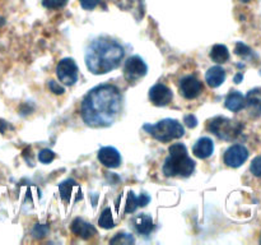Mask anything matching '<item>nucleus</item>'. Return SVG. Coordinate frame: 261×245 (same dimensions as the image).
Returning a JSON list of instances; mask_svg holds the SVG:
<instances>
[{
    "instance_id": "obj_15",
    "label": "nucleus",
    "mask_w": 261,
    "mask_h": 245,
    "mask_svg": "<svg viewBox=\"0 0 261 245\" xmlns=\"http://www.w3.org/2000/svg\"><path fill=\"white\" fill-rule=\"evenodd\" d=\"M245 101H246V106L251 115L259 116L261 114V87L251 89L245 97Z\"/></svg>"
},
{
    "instance_id": "obj_14",
    "label": "nucleus",
    "mask_w": 261,
    "mask_h": 245,
    "mask_svg": "<svg viewBox=\"0 0 261 245\" xmlns=\"http://www.w3.org/2000/svg\"><path fill=\"white\" fill-rule=\"evenodd\" d=\"M213 151L214 143L209 137L200 138L193 147L194 156L198 158H201V160H205V158L211 157L213 155Z\"/></svg>"
},
{
    "instance_id": "obj_19",
    "label": "nucleus",
    "mask_w": 261,
    "mask_h": 245,
    "mask_svg": "<svg viewBox=\"0 0 261 245\" xmlns=\"http://www.w3.org/2000/svg\"><path fill=\"white\" fill-rule=\"evenodd\" d=\"M150 201L149 197L147 194H140V197H135L133 191H129L127 194V202L126 207H125V212L126 213H133L138 209V207L147 206L148 202Z\"/></svg>"
},
{
    "instance_id": "obj_5",
    "label": "nucleus",
    "mask_w": 261,
    "mask_h": 245,
    "mask_svg": "<svg viewBox=\"0 0 261 245\" xmlns=\"http://www.w3.org/2000/svg\"><path fill=\"white\" fill-rule=\"evenodd\" d=\"M242 124L228 117L217 116L208 122V130L223 140H233L241 134Z\"/></svg>"
},
{
    "instance_id": "obj_25",
    "label": "nucleus",
    "mask_w": 261,
    "mask_h": 245,
    "mask_svg": "<svg viewBox=\"0 0 261 245\" xmlns=\"http://www.w3.org/2000/svg\"><path fill=\"white\" fill-rule=\"evenodd\" d=\"M54 158H55V153H54L51 150H48V148L41 150L40 153H38V160H40L42 163L53 162Z\"/></svg>"
},
{
    "instance_id": "obj_12",
    "label": "nucleus",
    "mask_w": 261,
    "mask_h": 245,
    "mask_svg": "<svg viewBox=\"0 0 261 245\" xmlns=\"http://www.w3.org/2000/svg\"><path fill=\"white\" fill-rule=\"evenodd\" d=\"M97 157L105 167L116 168L121 165V155L115 147H102Z\"/></svg>"
},
{
    "instance_id": "obj_6",
    "label": "nucleus",
    "mask_w": 261,
    "mask_h": 245,
    "mask_svg": "<svg viewBox=\"0 0 261 245\" xmlns=\"http://www.w3.org/2000/svg\"><path fill=\"white\" fill-rule=\"evenodd\" d=\"M56 76H58L59 81L65 86H73L79 77L78 66H76L75 61L71 58L61 59L59 61L58 66H56Z\"/></svg>"
},
{
    "instance_id": "obj_2",
    "label": "nucleus",
    "mask_w": 261,
    "mask_h": 245,
    "mask_svg": "<svg viewBox=\"0 0 261 245\" xmlns=\"http://www.w3.org/2000/svg\"><path fill=\"white\" fill-rule=\"evenodd\" d=\"M125 50L117 41L109 37H99L89 43L86 51V66L92 74H106L120 66Z\"/></svg>"
},
{
    "instance_id": "obj_33",
    "label": "nucleus",
    "mask_w": 261,
    "mask_h": 245,
    "mask_svg": "<svg viewBox=\"0 0 261 245\" xmlns=\"http://www.w3.org/2000/svg\"><path fill=\"white\" fill-rule=\"evenodd\" d=\"M242 2H245V3H247V2H250V0H242Z\"/></svg>"
},
{
    "instance_id": "obj_11",
    "label": "nucleus",
    "mask_w": 261,
    "mask_h": 245,
    "mask_svg": "<svg viewBox=\"0 0 261 245\" xmlns=\"http://www.w3.org/2000/svg\"><path fill=\"white\" fill-rule=\"evenodd\" d=\"M117 8L124 12H129L134 15L137 20H140L144 17L145 2L144 0H111Z\"/></svg>"
},
{
    "instance_id": "obj_17",
    "label": "nucleus",
    "mask_w": 261,
    "mask_h": 245,
    "mask_svg": "<svg viewBox=\"0 0 261 245\" xmlns=\"http://www.w3.org/2000/svg\"><path fill=\"white\" fill-rule=\"evenodd\" d=\"M133 225H134L138 234L140 235H149L153 231V229H154L152 217L147 213L138 214L134 218V221H133Z\"/></svg>"
},
{
    "instance_id": "obj_8",
    "label": "nucleus",
    "mask_w": 261,
    "mask_h": 245,
    "mask_svg": "<svg viewBox=\"0 0 261 245\" xmlns=\"http://www.w3.org/2000/svg\"><path fill=\"white\" fill-rule=\"evenodd\" d=\"M247 158H249V151H247V148L242 144H233L226 151L223 160L224 163L228 167L236 168L244 165Z\"/></svg>"
},
{
    "instance_id": "obj_1",
    "label": "nucleus",
    "mask_w": 261,
    "mask_h": 245,
    "mask_svg": "<svg viewBox=\"0 0 261 245\" xmlns=\"http://www.w3.org/2000/svg\"><path fill=\"white\" fill-rule=\"evenodd\" d=\"M122 97L114 84H99L84 96L81 105L83 121L91 128H106L115 122L121 111Z\"/></svg>"
},
{
    "instance_id": "obj_13",
    "label": "nucleus",
    "mask_w": 261,
    "mask_h": 245,
    "mask_svg": "<svg viewBox=\"0 0 261 245\" xmlns=\"http://www.w3.org/2000/svg\"><path fill=\"white\" fill-rule=\"evenodd\" d=\"M70 229L76 236L82 237V239L84 240L92 239V237L97 234V230L94 229L89 222L84 221L83 218H79V217H76V218L71 222Z\"/></svg>"
},
{
    "instance_id": "obj_21",
    "label": "nucleus",
    "mask_w": 261,
    "mask_h": 245,
    "mask_svg": "<svg viewBox=\"0 0 261 245\" xmlns=\"http://www.w3.org/2000/svg\"><path fill=\"white\" fill-rule=\"evenodd\" d=\"M76 186V183L73 179H68V180L63 181V183L59 185V191H60V197L63 201L69 202L70 201V197L73 195V189Z\"/></svg>"
},
{
    "instance_id": "obj_29",
    "label": "nucleus",
    "mask_w": 261,
    "mask_h": 245,
    "mask_svg": "<svg viewBox=\"0 0 261 245\" xmlns=\"http://www.w3.org/2000/svg\"><path fill=\"white\" fill-rule=\"evenodd\" d=\"M82 8L86 10H93L97 5L101 3V0H79Z\"/></svg>"
},
{
    "instance_id": "obj_16",
    "label": "nucleus",
    "mask_w": 261,
    "mask_h": 245,
    "mask_svg": "<svg viewBox=\"0 0 261 245\" xmlns=\"http://www.w3.org/2000/svg\"><path fill=\"white\" fill-rule=\"evenodd\" d=\"M205 81L209 87L217 88V87L222 86L223 82L226 81V70L219 65L212 66V68L208 69V71H206Z\"/></svg>"
},
{
    "instance_id": "obj_22",
    "label": "nucleus",
    "mask_w": 261,
    "mask_h": 245,
    "mask_svg": "<svg viewBox=\"0 0 261 245\" xmlns=\"http://www.w3.org/2000/svg\"><path fill=\"white\" fill-rule=\"evenodd\" d=\"M98 225L102 227V229L110 230L112 227H115V221L114 217H112V212L110 208H106L102 211L101 216L98 218Z\"/></svg>"
},
{
    "instance_id": "obj_3",
    "label": "nucleus",
    "mask_w": 261,
    "mask_h": 245,
    "mask_svg": "<svg viewBox=\"0 0 261 245\" xmlns=\"http://www.w3.org/2000/svg\"><path fill=\"white\" fill-rule=\"evenodd\" d=\"M170 155L163 165V174L167 178H189L195 170V161L188 155V148L182 143H175L168 150Z\"/></svg>"
},
{
    "instance_id": "obj_28",
    "label": "nucleus",
    "mask_w": 261,
    "mask_h": 245,
    "mask_svg": "<svg viewBox=\"0 0 261 245\" xmlns=\"http://www.w3.org/2000/svg\"><path fill=\"white\" fill-rule=\"evenodd\" d=\"M251 173L257 178H261V156L255 157L251 163Z\"/></svg>"
},
{
    "instance_id": "obj_34",
    "label": "nucleus",
    "mask_w": 261,
    "mask_h": 245,
    "mask_svg": "<svg viewBox=\"0 0 261 245\" xmlns=\"http://www.w3.org/2000/svg\"><path fill=\"white\" fill-rule=\"evenodd\" d=\"M260 242H261V239H260Z\"/></svg>"
},
{
    "instance_id": "obj_27",
    "label": "nucleus",
    "mask_w": 261,
    "mask_h": 245,
    "mask_svg": "<svg viewBox=\"0 0 261 245\" xmlns=\"http://www.w3.org/2000/svg\"><path fill=\"white\" fill-rule=\"evenodd\" d=\"M234 53H236L237 55L242 56V58H247V56L251 55V48L247 47L245 43L239 42L236 45V50H234Z\"/></svg>"
},
{
    "instance_id": "obj_7",
    "label": "nucleus",
    "mask_w": 261,
    "mask_h": 245,
    "mask_svg": "<svg viewBox=\"0 0 261 245\" xmlns=\"http://www.w3.org/2000/svg\"><path fill=\"white\" fill-rule=\"evenodd\" d=\"M148 65L140 56L134 55L126 60L124 65V77L127 82H138L147 74Z\"/></svg>"
},
{
    "instance_id": "obj_9",
    "label": "nucleus",
    "mask_w": 261,
    "mask_h": 245,
    "mask_svg": "<svg viewBox=\"0 0 261 245\" xmlns=\"http://www.w3.org/2000/svg\"><path fill=\"white\" fill-rule=\"evenodd\" d=\"M150 102H152L154 106H167L173 99V93L167 86L162 83H157L149 89V93H148Z\"/></svg>"
},
{
    "instance_id": "obj_24",
    "label": "nucleus",
    "mask_w": 261,
    "mask_h": 245,
    "mask_svg": "<svg viewBox=\"0 0 261 245\" xmlns=\"http://www.w3.org/2000/svg\"><path fill=\"white\" fill-rule=\"evenodd\" d=\"M69 0H42V5L46 9H60L68 4Z\"/></svg>"
},
{
    "instance_id": "obj_30",
    "label": "nucleus",
    "mask_w": 261,
    "mask_h": 245,
    "mask_svg": "<svg viewBox=\"0 0 261 245\" xmlns=\"http://www.w3.org/2000/svg\"><path fill=\"white\" fill-rule=\"evenodd\" d=\"M48 88H50L51 91H53L55 94H63L64 92H65L64 87H61L60 84L56 83L55 81H50V82H48Z\"/></svg>"
},
{
    "instance_id": "obj_32",
    "label": "nucleus",
    "mask_w": 261,
    "mask_h": 245,
    "mask_svg": "<svg viewBox=\"0 0 261 245\" xmlns=\"http://www.w3.org/2000/svg\"><path fill=\"white\" fill-rule=\"evenodd\" d=\"M242 78H244V77H242V74H237V76L234 77V82H236V83H240V82L242 81Z\"/></svg>"
},
{
    "instance_id": "obj_18",
    "label": "nucleus",
    "mask_w": 261,
    "mask_h": 245,
    "mask_svg": "<svg viewBox=\"0 0 261 245\" xmlns=\"http://www.w3.org/2000/svg\"><path fill=\"white\" fill-rule=\"evenodd\" d=\"M224 105H226V107L228 110H231V111L233 112H237L246 106V101H245V97L241 92L232 91L231 93L227 96Z\"/></svg>"
},
{
    "instance_id": "obj_23",
    "label": "nucleus",
    "mask_w": 261,
    "mask_h": 245,
    "mask_svg": "<svg viewBox=\"0 0 261 245\" xmlns=\"http://www.w3.org/2000/svg\"><path fill=\"white\" fill-rule=\"evenodd\" d=\"M110 242H111V244H116V242H120V244H130V242H132V244H134L135 239L130 234L120 232V234L115 235V237H112V239L110 240Z\"/></svg>"
},
{
    "instance_id": "obj_26",
    "label": "nucleus",
    "mask_w": 261,
    "mask_h": 245,
    "mask_svg": "<svg viewBox=\"0 0 261 245\" xmlns=\"http://www.w3.org/2000/svg\"><path fill=\"white\" fill-rule=\"evenodd\" d=\"M48 231L47 225H36L32 230V235L35 239H42V237L46 236Z\"/></svg>"
},
{
    "instance_id": "obj_4",
    "label": "nucleus",
    "mask_w": 261,
    "mask_h": 245,
    "mask_svg": "<svg viewBox=\"0 0 261 245\" xmlns=\"http://www.w3.org/2000/svg\"><path fill=\"white\" fill-rule=\"evenodd\" d=\"M143 129L149 133L158 142L162 143L180 139L185 134V128L178 120L175 119H163L157 124H145Z\"/></svg>"
},
{
    "instance_id": "obj_31",
    "label": "nucleus",
    "mask_w": 261,
    "mask_h": 245,
    "mask_svg": "<svg viewBox=\"0 0 261 245\" xmlns=\"http://www.w3.org/2000/svg\"><path fill=\"white\" fill-rule=\"evenodd\" d=\"M185 124L188 125L189 128H195L196 125H198V120H196V117L194 116V115H188V116H185Z\"/></svg>"
},
{
    "instance_id": "obj_20",
    "label": "nucleus",
    "mask_w": 261,
    "mask_h": 245,
    "mask_svg": "<svg viewBox=\"0 0 261 245\" xmlns=\"http://www.w3.org/2000/svg\"><path fill=\"white\" fill-rule=\"evenodd\" d=\"M211 59L218 64L226 63L229 59V51L224 45H214L211 50Z\"/></svg>"
},
{
    "instance_id": "obj_10",
    "label": "nucleus",
    "mask_w": 261,
    "mask_h": 245,
    "mask_svg": "<svg viewBox=\"0 0 261 245\" xmlns=\"http://www.w3.org/2000/svg\"><path fill=\"white\" fill-rule=\"evenodd\" d=\"M203 92V83L194 76H186L180 82V93L185 99L194 100Z\"/></svg>"
}]
</instances>
